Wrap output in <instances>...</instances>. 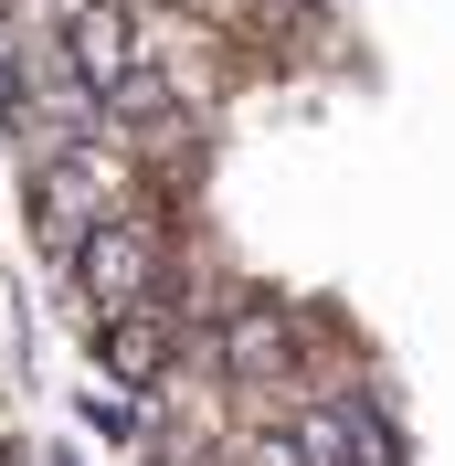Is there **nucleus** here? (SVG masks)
Wrapping results in <instances>:
<instances>
[{"label": "nucleus", "mask_w": 455, "mask_h": 466, "mask_svg": "<svg viewBox=\"0 0 455 466\" xmlns=\"http://www.w3.org/2000/svg\"><path fill=\"white\" fill-rule=\"evenodd\" d=\"M116 212H138V159H127L116 138L75 148V159H54V170H32V223H43V244H54L64 265L86 255Z\"/></svg>", "instance_id": "obj_1"}, {"label": "nucleus", "mask_w": 455, "mask_h": 466, "mask_svg": "<svg viewBox=\"0 0 455 466\" xmlns=\"http://www.w3.org/2000/svg\"><path fill=\"white\" fill-rule=\"evenodd\" d=\"M286 435L308 445L318 466H392V435H381V413L349 403V392H318V403L286 413Z\"/></svg>", "instance_id": "obj_3"}, {"label": "nucleus", "mask_w": 455, "mask_h": 466, "mask_svg": "<svg viewBox=\"0 0 455 466\" xmlns=\"http://www.w3.org/2000/svg\"><path fill=\"white\" fill-rule=\"evenodd\" d=\"M159 360H170V319H159V308L106 319V371H116V381H159Z\"/></svg>", "instance_id": "obj_4"}, {"label": "nucleus", "mask_w": 455, "mask_h": 466, "mask_svg": "<svg viewBox=\"0 0 455 466\" xmlns=\"http://www.w3.org/2000/svg\"><path fill=\"white\" fill-rule=\"evenodd\" d=\"M223 360H233V371H244V381L286 371V319H276V308H244V319L223 329Z\"/></svg>", "instance_id": "obj_5"}, {"label": "nucleus", "mask_w": 455, "mask_h": 466, "mask_svg": "<svg viewBox=\"0 0 455 466\" xmlns=\"http://www.w3.org/2000/svg\"><path fill=\"white\" fill-rule=\"evenodd\" d=\"M191 11H212V22H255V0H191Z\"/></svg>", "instance_id": "obj_7"}, {"label": "nucleus", "mask_w": 455, "mask_h": 466, "mask_svg": "<svg viewBox=\"0 0 455 466\" xmlns=\"http://www.w3.org/2000/svg\"><path fill=\"white\" fill-rule=\"evenodd\" d=\"M244 466H318V456H308V445L276 424V435H244Z\"/></svg>", "instance_id": "obj_6"}, {"label": "nucleus", "mask_w": 455, "mask_h": 466, "mask_svg": "<svg viewBox=\"0 0 455 466\" xmlns=\"http://www.w3.org/2000/svg\"><path fill=\"white\" fill-rule=\"evenodd\" d=\"M159 265H170L159 223H148V212H116L86 255H75V287H86L96 319H138V308H159Z\"/></svg>", "instance_id": "obj_2"}]
</instances>
